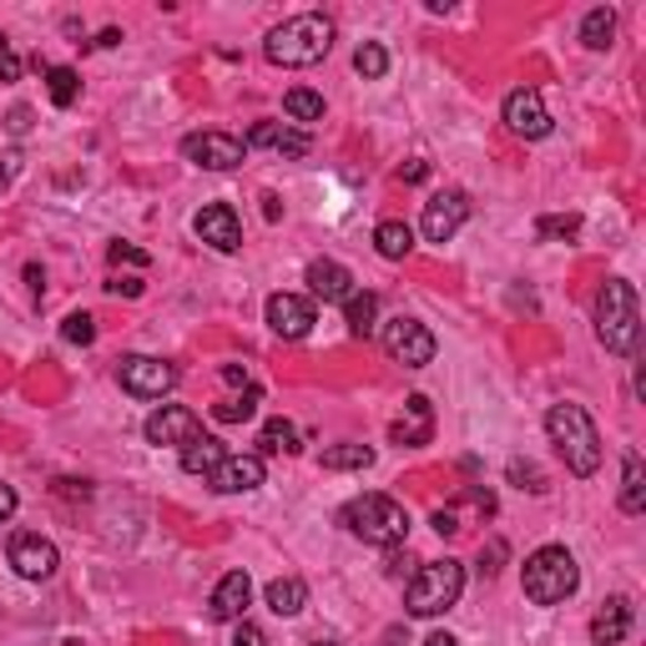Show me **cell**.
<instances>
[{"label": "cell", "mask_w": 646, "mask_h": 646, "mask_svg": "<svg viewBox=\"0 0 646 646\" xmlns=\"http://www.w3.org/2000/svg\"><path fill=\"white\" fill-rule=\"evenodd\" d=\"M546 435H550V445H556V455L566 460L570 475L586 480V475L602 470V429H596V419L580 405H550Z\"/></svg>", "instance_id": "obj_1"}, {"label": "cell", "mask_w": 646, "mask_h": 646, "mask_svg": "<svg viewBox=\"0 0 646 646\" xmlns=\"http://www.w3.org/2000/svg\"><path fill=\"white\" fill-rule=\"evenodd\" d=\"M334 51V21L318 11L288 16L284 26H274L264 41V56L274 67H318Z\"/></svg>", "instance_id": "obj_2"}, {"label": "cell", "mask_w": 646, "mask_h": 646, "mask_svg": "<svg viewBox=\"0 0 646 646\" xmlns=\"http://www.w3.org/2000/svg\"><path fill=\"white\" fill-rule=\"evenodd\" d=\"M339 520H344L349 536L369 540V546H384V550L405 546V536H409V510L395 500V495H379V490L354 495V500L339 510Z\"/></svg>", "instance_id": "obj_3"}, {"label": "cell", "mask_w": 646, "mask_h": 646, "mask_svg": "<svg viewBox=\"0 0 646 646\" xmlns=\"http://www.w3.org/2000/svg\"><path fill=\"white\" fill-rule=\"evenodd\" d=\"M596 339L606 344V354H622V359L642 344V304L626 278H606L602 298H596Z\"/></svg>", "instance_id": "obj_4"}, {"label": "cell", "mask_w": 646, "mask_h": 646, "mask_svg": "<svg viewBox=\"0 0 646 646\" xmlns=\"http://www.w3.org/2000/svg\"><path fill=\"white\" fill-rule=\"evenodd\" d=\"M520 580H526V596L536 606H560L566 596H576L580 566H576V556H570L566 546H540V550H530V556H526Z\"/></svg>", "instance_id": "obj_5"}, {"label": "cell", "mask_w": 646, "mask_h": 646, "mask_svg": "<svg viewBox=\"0 0 646 646\" xmlns=\"http://www.w3.org/2000/svg\"><path fill=\"white\" fill-rule=\"evenodd\" d=\"M460 592H465V566L445 556V560H429V566H419L415 576H409L405 606H409V616L429 622V616H445L449 606L460 602Z\"/></svg>", "instance_id": "obj_6"}, {"label": "cell", "mask_w": 646, "mask_h": 646, "mask_svg": "<svg viewBox=\"0 0 646 646\" xmlns=\"http://www.w3.org/2000/svg\"><path fill=\"white\" fill-rule=\"evenodd\" d=\"M379 339H384V354H389L395 364H405V369H425V364L435 359V334H429L419 318H409V314L389 318Z\"/></svg>", "instance_id": "obj_7"}, {"label": "cell", "mask_w": 646, "mask_h": 646, "mask_svg": "<svg viewBox=\"0 0 646 646\" xmlns=\"http://www.w3.org/2000/svg\"><path fill=\"white\" fill-rule=\"evenodd\" d=\"M117 379L132 399H162L177 384V369L167 359H152V354H127V359L117 364Z\"/></svg>", "instance_id": "obj_8"}, {"label": "cell", "mask_w": 646, "mask_h": 646, "mask_svg": "<svg viewBox=\"0 0 646 646\" xmlns=\"http://www.w3.org/2000/svg\"><path fill=\"white\" fill-rule=\"evenodd\" d=\"M182 157L192 167H202V172H232V167H242L248 147L232 132H192V137H182Z\"/></svg>", "instance_id": "obj_9"}, {"label": "cell", "mask_w": 646, "mask_h": 646, "mask_svg": "<svg viewBox=\"0 0 646 646\" xmlns=\"http://www.w3.org/2000/svg\"><path fill=\"white\" fill-rule=\"evenodd\" d=\"M465 218H470V192H460V187H445V192H435V198L425 202V218H419V228H425L429 242H449L455 232L465 228Z\"/></svg>", "instance_id": "obj_10"}, {"label": "cell", "mask_w": 646, "mask_h": 646, "mask_svg": "<svg viewBox=\"0 0 646 646\" xmlns=\"http://www.w3.org/2000/svg\"><path fill=\"white\" fill-rule=\"evenodd\" d=\"M500 117H505V127H510L515 137H526V142L550 137V111H546V101H540L536 87H515L510 97H505Z\"/></svg>", "instance_id": "obj_11"}, {"label": "cell", "mask_w": 646, "mask_h": 646, "mask_svg": "<svg viewBox=\"0 0 646 646\" xmlns=\"http://www.w3.org/2000/svg\"><path fill=\"white\" fill-rule=\"evenodd\" d=\"M11 566L21 580H51L61 566V550L41 536V530H16L11 536Z\"/></svg>", "instance_id": "obj_12"}, {"label": "cell", "mask_w": 646, "mask_h": 646, "mask_svg": "<svg viewBox=\"0 0 646 646\" xmlns=\"http://www.w3.org/2000/svg\"><path fill=\"white\" fill-rule=\"evenodd\" d=\"M142 435H147V445H192V439L202 435V419L192 415V409H182V405H162L157 415H147V425H142Z\"/></svg>", "instance_id": "obj_13"}, {"label": "cell", "mask_w": 646, "mask_h": 646, "mask_svg": "<svg viewBox=\"0 0 646 646\" xmlns=\"http://www.w3.org/2000/svg\"><path fill=\"white\" fill-rule=\"evenodd\" d=\"M264 475H268L264 455H258V449H248V455H228V460L208 475V485L218 495H248V490H258V485H264Z\"/></svg>", "instance_id": "obj_14"}, {"label": "cell", "mask_w": 646, "mask_h": 646, "mask_svg": "<svg viewBox=\"0 0 646 646\" xmlns=\"http://www.w3.org/2000/svg\"><path fill=\"white\" fill-rule=\"evenodd\" d=\"M192 232H198L208 248H218V252H238L242 248V222H238V212H232L228 202H208V208L192 218Z\"/></svg>", "instance_id": "obj_15"}, {"label": "cell", "mask_w": 646, "mask_h": 646, "mask_svg": "<svg viewBox=\"0 0 646 646\" xmlns=\"http://www.w3.org/2000/svg\"><path fill=\"white\" fill-rule=\"evenodd\" d=\"M268 329L278 339H304L314 329V298L304 294H274L268 298Z\"/></svg>", "instance_id": "obj_16"}, {"label": "cell", "mask_w": 646, "mask_h": 646, "mask_svg": "<svg viewBox=\"0 0 646 646\" xmlns=\"http://www.w3.org/2000/svg\"><path fill=\"white\" fill-rule=\"evenodd\" d=\"M242 147H268L278 157H308L314 152V137L298 132V127H284V121H252Z\"/></svg>", "instance_id": "obj_17"}, {"label": "cell", "mask_w": 646, "mask_h": 646, "mask_svg": "<svg viewBox=\"0 0 646 646\" xmlns=\"http://www.w3.org/2000/svg\"><path fill=\"white\" fill-rule=\"evenodd\" d=\"M248 602H252V580H248V570H228V576H222L218 586H212L208 616H212V622H242Z\"/></svg>", "instance_id": "obj_18"}, {"label": "cell", "mask_w": 646, "mask_h": 646, "mask_svg": "<svg viewBox=\"0 0 646 646\" xmlns=\"http://www.w3.org/2000/svg\"><path fill=\"white\" fill-rule=\"evenodd\" d=\"M632 622H636V606L626 602V596H612V602H602V612L592 616V642L622 646L626 636H632Z\"/></svg>", "instance_id": "obj_19"}, {"label": "cell", "mask_w": 646, "mask_h": 646, "mask_svg": "<svg viewBox=\"0 0 646 646\" xmlns=\"http://www.w3.org/2000/svg\"><path fill=\"white\" fill-rule=\"evenodd\" d=\"M308 288H314V298H324V304H349L354 274L344 264H334V258H314V264H308Z\"/></svg>", "instance_id": "obj_20"}, {"label": "cell", "mask_w": 646, "mask_h": 646, "mask_svg": "<svg viewBox=\"0 0 646 646\" xmlns=\"http://www.w3.org/2000/svg\"><path fill=\"white\" fill-rule=\"evenodd\" d=\"M429 435H435V409H429L425 395H409L405 419L389 425V439H395V445H429Z\"/></svg>", "instance_id": "obj_21"}, {"label": "cell", "mask_w": 646, "mask_h": 646, "mask_svg": "<svg viewBox=\"0 0 646 646\" xmlns=\"http://www.w3.org/2000/svg\"><path fill=\"white\" fill-rule=\"evenodd\" d=\"M222 460H228V445H222V439H212V435H198L192 445L182 449V470L187 475H202V480H208Z\"/></svg>", "instance_id": "obj_22"}, {"label": "cell", "mask_w": 646, "mask_h": 646, "mask_svg": "<svg viewBox=\"0 0 646 646\" xmlns=\"http://www.w3.org/2000/svg\"><path fill=\"white\" fill-rule=\"evenodd\" d=\"M374 248H379V258H389V264H399V258H409L415 252V228L399 218H384L379 228H374Z\"/></svg>", "instance_id": "obj_23"}, {"label": "cell", "mask_w": 646, "mask_h": 646, "mask_svg": "<svg viewBox=\"0 0 646 646\" xmlns=\"http://www.w3.org/2000/svg\"><path fill=\"white\" fill-rule=\"evenodd\" d=\"M622 510L626 515H642L646 510V465L636 449L622 455Z\"/></svg>", "instance_id": "obj_24"}, {"label": "cell", "mask_w": 646, "mask_h": 646, "mask_svg": "<svg viewBox=\"0 0 646 646\" xmlns=\"http://www.w3.org/2000/svg\"><path fill=\"white\" fill-rule=\"evenodd\" d=\"M304 606H308V586L298 576L268 580V612H274V616H298Z\"/></svg>", "instance_id": "obj_25"}, {"label": "cell", "mask_w": 646, "mask_h": 646, "mask_svg": "<svg viewBox=\"0 0 646 646\" xmlns=\"http://www.w3.org/2000/svg\"><path fill=\"white\" fill-rule=\"evenodd\" d=\"M612 41H616V11L612 6L586 11V21H580V46H586V51H606Z\"/></svg>", "instance_id": "obj_26"}, {"label": "cell", "mask_w": 646, "mask_h": 646, "mask_svg": "<svg viewBox=\"0 0 646 646\" xmlns=\"http://www.w3.org/2000/svg\"><path fill=\"white\" fill-rule=\"evenodd\" d=\"M258 405H264V389H258V384H248L242 395H232V399H222V405H212V419H218V425H242V419L258 415Z\"/></svg>", "instance_id": "obj_27"}, {"label": "cell", "mask_w": 646, "mask_h": 646, "mask_svg": "<svg viewBox=\"0 0 646 646\" xmlns=\"http://www.w3.org/2000/svg\"><path fill=\"white\" fill-rule=\"evenodd\" d=\"M374 318H379V294H354L349 304H344V324H349L354 339H369Z\"/></svg>", "instance_id": "obj_28"}, {"label": "cell", "mask_w": 646, "mask_h": 646, "mask_svg": "<svg viewBox=\"0 0 646 646\" xmlns=\"http://www.w3.org/2000/svg\"><path fill=\"white\" fill-rule=\"evenodd\" d=\"M298 429L288 425V419H268L264 429H258V455H298Z\"/></svg>", "instance_id": "obj_29"}, {"label": "cell", "mask_w": 646, "mask_h": 646, "mask_svg": "<svg viewBox=\"0 0 646 646\" xmlns=\"http://www.w3.org/2000/svg\"><path fill=\"white\" fill-rule=\"evenodd\" d=\"M46 91H51V101H56V107L67 111L71 101L81 97V77H77V71H71V67H46Z\"/></svg>", "instance_id": "obj_30"}, {"label": "cell", "mask_w": 646, "mask_h": 646, "mask_svg": "<svg viewBox=\"0 0 646 646\" xmlns=\"http://www.w3.org/2000/svg\"><path fill=\"white\" fill-rule=\"evenodd\" d=\"M374 449L369 445H334L324 449V470H369Z\"/></svg>", "instance_id": "obj_31"}, {"label": "cell", "mask_w": 646, "mask_h": 646, "mask_svg": "<svg viewBox=\"0 0 646 646\" xmlns=\"http://www.w3.org/2000/svg\"><path fill=\"white\" fill-rule=\"evenodd\" d=\"M284 111L294 121H324V97H318V91H308V87H294L284 97Z\"/></svg>", "instance_id": "obj_32"}, {"label": "cell", "mask_w": 646, "mask_h": 646, "mask_svg": "<svg viewBox=\"0 0 646 646\" xmlns=\"http://www.w3.org/2000/svg\"><path fill=\"white\" fill-rule=\"evenodd\" d=\"M580 232L576 212H550V218H536V238L540 242H570Z\"/></svg>", "instance_id": "obj_33"}, {"label": "cell", "mask_w": 646, "mask_h": 646, "mask_svg": "<svg viewBox=\"0 0 646 646\" xmlns=\"http://www.w3.org/2000/svg\"><path fill=\"white\" fill-rule=\"evenodd\" d=\"M354 71H359L364 81H379L384 71H389V51H384L379 41H364L359 51H354Z\"/></svg>", "instance_id": "obj_34"}, {"label": "cell", "mask_w": 646, "mask_h": 646, "mask_svg": "<svg viewBox=\"0 0 646 646\" xmlns=\"http://www.w3.org/2000/svg\"><path fill=\"white\" fill-rule=\"evenodd\" d=\"M61 339L81 344V349H87V344H97V318H91V314H71L67 324H61Z\"/></svg>", "instance_id": "obj_35"}, {"label": "cell", "mask_w": 646, "mask_h": 646, "mask_svg": "<svg viewBox=\"0 0 646 646\" xmlns=\"http://www.w3.org/2000/svg\"><path fill=\"white\" fill-rule=\"evenodd\" d=\"M510 480L520 485V490H530V495H540V490H546V475H540L530 460H510Z\"/></svg>", "instance_id": "obj_36"}, {"label": "cell", "mask_w": 646, "mask_h": 646, "mask_svg": "<svg viewBox=\"0 0 646 646\" xmlns=\"http://www.w3.org/2000/svg\"><path fill=\"white\" fill-rule=\"evenodd\" d=\"M11 81H21V56H16L11 41L0 36V87H11Z\"/></svg>", "instance_id": "obj_37"}, {"label": "cell", "mask_w": 646, "mask_h": 646, "mask_svg": "<svg viewBox=\"0 0 646 646\" xmlns=\"http://www.w3.org/2000/svg\"><path fill=\"white\" fill-rule=\"evenodd\" d=\"M111 264H127V268H147L152 258H147L142 248H132V242H111Z\"/></svg>", "instance_id": "obj_38"}, {"label": "cell", "mask_w": 646, "mask_h": 646, "mask_svg": "<svg viewBox=\"0 0 646 646\" xmlns=\"http://www.w3.org/2000/svg\"><path fill=\"white\" fill-rule=\"evenodd\" d=\"M6 127H11V137H26V132H31V107H11Z\"/></svg>", "instance_id": "obj_39"}, {"label": "cell", "mask_w": 646, "mask_h": 646, "mask_svg": "<svg viewBox=\"0 0 646 646\" xmlns=\"http://www.w3.org/2000/svg\"><path fill=\"white\" fill-rule=\"evenodd\" d=\"M16 505H21V495H16V485H0V526L16 515Z\"/></svg>", "instance_id": "obj_40"}, {"label": "cell", "mask_w": 646, "mask_h": 646, "mask_svg": "<svg viewBox=\"0 0 646 646\" xmlns=\"http://www.w3.org/2000/svg\"><path fill=\"white\" fill-rule=\"evenodd\" d=\"M500 556H505V540H490V550H480V560H485V576H495V570H500Z\"/></svg>", "instance_id": "obj_41"}, {"label": "cell", "mask_w": 646, "mask_h": 646, "mask_svg": "<svg viewBox=\"0 0 646 646\" xmlns=\"http://www.w3.org/2000/svg\"><path fill=\"white\" fill-rule=\"evenodd\" d=\"M232 646H268V636L258 632L252 622H242V626H238V642H232Z\"/></svg>", "instance_id": "obj_42"}, {"label": "cell", "mask_w": 646, "mask_h": 646, "mask_svg": "<svg viewBox=\"0 0 646 646\" xmlns=\"http://www.w3.org/2000/svg\"><path fill=\"white\" fill-rule=\"evenodd\" d=\"M429 526H435L439 536H455V530H460V520H455V510H435V520H429Z\"/></svg>", "instance_id": "obj_43"}, {"label": "cell", "mask_w": 646, "mask_h": 646, "mask_svg": "<svg viewBox=\"0 0 646 646\" xmlns=\"http://www.w3.org/2000/svg\"><path fill=\"white\" fill-rule=\"evenodd\" d=\"M399 177H405V182H425L429 167H425V162H409V167H399Z\"/></svg>", "instance_id": "obj_44"}, {"label": "cell", "mask_w": 646, "mask_h": 646, "mask_svg": "<svg viewBox=\"0 0 646 646\" xmlns=\"http://www.w3.org/2000/svg\"><path fill=\"white\" fill-rule=\"evenodd\" d=\"M384 566H389V576H409V560L399 556V550H389V560H384Z\"/></svg>", "instance_id": "obj_45"}, {"label": "cell", "mask_w": 646, "mask_h": 646, "mask_svg": "<svg viewBox=\"0 0 646 646\" xmlns=\"http://www.w3.org/2000/svg\"><path fill=\"white\" fill-rule=\"evenodd\" d=\"M26 284H31V294H36V298H41V294H46V278H41V268H36V264H31V268H26Z\"/></svg>", "instance_id": "obj_46"}, {"label": "cell", "mask_w": 646, "mask_h": 646, "mask_svg": "<svg viewBox=\"0 0 646 646\" xmlns=\"http://www.w3.org/2000/svg\"><path fill=\"white\" fill-rule=\"evenodd\" d=\"M222 379H228V384H248V369H242V364H222Z\"/></svg>", "instance_id": "obj_47"}, {"label": "cell", "mask_w": 646, "mask_h": 646, "mask_svg": "<svg viewBox=\"0 0 646 646\" xmlns=\"http://www.w3.org/2000/svg\"><path fill=\"white\" fill-rule=\"evenodd\" d=\"M107 288H111V294H127V298L142 294V284H132V278H121V284H107Z\"/></svg>", "instance_id": "obj_48"}, {"label": "cell", "mask_w": 646, "mask_h": 646, "mask_svg": "<svg viewBox=\"0 0 646 646\" xmlns=\"http://www.w3.org/2000/svg\"><path fill=\"white\" fill-rule=\"evenodd\" d=\"M425 646H460V642H455L449 632H435V636H425Z\"/></svg>", "instance_id": "obj_49"}, {"label": "cell", "mask_w": 646, "mask_h": 646, "mask_svg": "<svg viewBox=\"0 0 646 646\" xmlns=\"http://www.w3.org/2000/svg\"><path fill=\"white\" fill-rule=\"evenodd\" d=\"M264 212H268V222H278V212H284V208H278V198H274V192H268V198H264Z\"/></svg>", "instance_id": "obj_50"}, {"label": "cell", "mask_w": 646, "mask_h": 646, "mask_svg": "<svg viewBox=\"0 0 646 646\" xmlns=\"http://www.w3.org/2000/svg\"><path fill=\"white\" fill-rule=\"evenodd\" d=\"M308 646H344V642H334V636H318V642H308Z\"/></svg>", "instance_id": "obj_51"}]
</instances>
